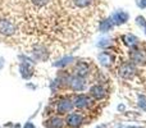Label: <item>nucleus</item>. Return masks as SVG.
<instances>
[{"label": "nucleus", "instance_id": "obj_1", "mask_svg": "<svg viewBox=\"0 0 146 128\" xmlns=\"http://www.w3.org/2000/svg\"><path fill=\"white\" fill-rule=\"evenodd\" d=\"M21 7L26 28L44 33L60 30L64 10L74 8L72 0H21Z\"/></svg>", "mask_w": 146, "mask_h": 128}, {"label": "nucleus", "instance_id": "obj_2", "mask_svg": "<svg viewBox=\"0 0 146 128\" xmlns=\"http://www.w3.org/2000/svg\"><path fill=\"white\" fill-rule=\"evenodd\" d=\"M17 32V25L9 18H0V35L13 36Z\"/></svg>", "mask_w": 146, "mask_h": 128}, {"label": "nucleus", "instance_id": "obj_3", "mask_svg": "<svg viewBox=\"0 0 146 128\" xmlns=\"http://www.w3.org/2000/svg\"><path fill=\"white\" fill-rule=\"evenodd\" d=\"M68 87L73 91H83L86 88V80L80 76H69L68 77Z\"/></svg>", "mask_w": 146, "mask_h": 128}, {"label": "nucleus", "instance_id": "obj_4", "mask_svg": "<svg viewBox=\"0 0 146 128\" xmlns=\"http://www.w3.org/2000/svg\"><path fill=\"white\" fill-rule=\"evenodd\" d=\"M73 108H74V104H73V101L71 99L63 97L56 104V113L63 115V114H67V113H69V111H72Z\"/></svg>", "mask_w": 146, "mask_h": 128}, {"label": "nucleus", "instance_id": "obj_5", "mask_svg": "<svg viewBox=\"0 0 146 128\" xmlns=\"http://www.w3.org/2000/svg\"><path fill=\"white\" fill-rule=\"evenodd\" d=\"M135 73H136V67H135V64L131 63V62L123 63L121 65V68H119V76H121L122 78H126V80L132 78L135 76Z\"/></svg>", "mask_w": 146, "mask_h": 128}, {"label": "nucleus", "instance_id": "obj_6", "mask_svg": "<svg viewBox=\"0 0 146 128\" xmlns=\"http://www.w3.org/2000/svg\"><path fill=\"white\" fill-rule=\"evenodd\" d=\"M129 56H131V60L133 64H137V65H145L146 64V55L142 50L133 49V50L129 53Z\"/></svg>", "mask_w": 146, "mask_h": 128}, {"label": "nucleus", "instance_id": "obj_7", "mask_svg": "<svg viewBox=\"0 0 146 128\" xmlns=\"http://www.w3.org/2000/svg\"><path fill=\"white\" fill-rule=\"evenodd\" d=\"M76 76H80V77L85 78L86 76H88L90 73V64L87 62H77L74 65V69H73Z\"/></svg>", "mask_w": 146, "mask_h": 128}, {"label": "nucleus", "instance_id": "obj_8", "mask_svg": "<svg viewBox=\"0 0 146 128\" xmlns=\"http://www.w3.org/2000/svg\"><path fill=\"white\" fill-rule=\"evenodd\" d=\"M129 15L127 12H124V10H117V12L113 13V15H111V21H113L114 25H124V23L128 21Z\"/></svg>", "mask_w": 146, "mask_h": 128}, {"label": "nucleus", "instance_id": "obj_9", "mask_svg": "<svg viewBox=\"0 0 146 128\" xmlns=\"http://www.w3.org/2000/svg\"><path fill=\"white\" fill-rule=\"evenodd\" d=\"M73 104H74V106L76 108H78V109H86V108L90 106L91 100H90V97H88L87 95H77L74 97Z\"/></svg>", "mask_w": 146, "mask_h": 128}, {"label": "nucleus", "instance_id": "obj_10", "mask_svg": "<svg viewBox=\"0 0 146 128\" xmlns=\"http://www.w3.org/2000/svg\"><path fill=\"white\" fill-rule=\"evenodd\" d=\"M82 122H83V117L78 113H72L67 117V124L72 128L80 127L82 124Z\"/></svg>", "mask_w": 146, "mask_h": 128}, {"label": "nucleus", "instance_id": "obj_11", "mask_svg": "<svg viewBox=\"0 0 146 128\" xmlns=\"http://www.w3.org/2000/svg\"><path fill=\"white\" fill-rule=\"evenodd\" d=\"M44 126L46 128H63L64 126V121L60 117H51L48 121L44 122Z\"/></svg>", "mask_w": 146, "mask_h": 128}, {"label": "nucleus", "instance_id": "obj_12", "mask_svg": "<svg viewBox=\"0 0 146 128\" xmlns=\"http://www.w3.org/2000/svg\"><path fill=\"white\" fill-rule=\"evenodd\" d=\"M19 70H21L22 77L26 78V80H28V78L33 74V67L30 62H22V63H21V67H19Z\"/></svg>", "mask_w": 146, "mask_h": 128}, {"label": "nucleus", "instance_id": "obj_13", "mask_svg": "<svg viewBox=\"0 0 146 128\" xmlns=\"http://www.w3.org/2000/svg\"><path fill=\"white\" fill-rule=\"evenodd\" d=\"M90 95L92 96V97L100 100V99H103L104 96H105V90H104L103 86L95 85V86H92V87L90 88Z\"/></svg>", "mask_w": 146, "mask_h": 128}, {"label": "nucleus", "instance_id": "obj_14", "mask_svg": "<svg viewBox=\"0 0 146 128\" xmlns=\"http://www.w3.org/2000/svg\"><path fill=\"white\" fill-rule=\"evenodd\" d=\"M99 62L101 63V65H104V67H110L111 64H113V55H110L109 53H106V51H103V53L99 54Z\"/></svg>", "mask_w": 146, "mask_h": 128}, {"label": "nucleus", "instance_id": "obj_15", "mask_svg": "<svg viewBox=\"0 0 146 128\" xmlns=\"http://www.w3.org/2000/svg\"><path fill=\"white\" fill-rule=\"evenodd\" d=\"M72 4L76 9L83 10V9H88L94 4V0H72Z\"/></svg>", "mask_w": 146, "mask_h": 128}, {"label": "nucleus", "instance_id": "obj_16", "mask_svg": "<svg viewBox=\"0 0 146 128\" xmlns=\"http://www.w3.org/2000/svg\"><path fill=\"white\" fill-rule=\"evenodd\" d=\"M113 26H114V23H113V21H111V18H109V19H105V21H103V22L100 23V31L101 32H108V31H110L111 28H113Z\"/></svg>", "mask_w": 146, "mask_h": 128}, {"label": "nucleus", "instance_id": "obj_17", "mask_svg": "<svg viewBox=\"0 0 146 128\" xmlns=\"http://www.w3.org/2000/svg\"><path fill=\"white\" fill-rule=\"evenodd\" d=\"M123 41L124 44H126L127 46H129V48H135L137 44V37L133 35H124L123 36Z\"/></svg>", "mask_w": 146, "mask_h": 128}, {"label": "nucleus", "instance_id": "obj_18", "mask_svg": "<svg viewBox=\"0 0 146 128\" xmlns=\"http://www.w3.org/2000/svg\"><path fill=\"white\" fill-rule=\"evenodd\" d=\"M72 60H73V58H72V56H67V58L62 59L60 62H58V63H55V67H64V65H67V64H69V63H71Z\"/></svg>", "mask_w": 146, "mask_h": 128}, {"label": "nucleus", "instance_id": "obj_19", "mask_svg": "<svg viewBox=\"0 0 146 128\" xmlns=\"http://www.w3.org/2000/svg\"><path fill=\"white\" fill-rule=\"evenodd\" d=\"M136 22H137V25H139L140 27L145 31V33H146V21H145V18L141 17V15H139V17L136 18Z\"/></svg>", "mask_w": 146, "mask_h": 128}, {"label": "nucleus", "instance_id": "obj_20", "mask_svg": "<svg viewBox=\"0 0 146 128\" xmlns=\"http://www.w3.org/2000/svg\"><path fill=\"white\" fill-rule=\"evenodd\" d=\"M139 106L142 110H146V99L145 96H139Z\"/></svg>", "mask_w": 146, "mask_h": 128}, {"label": "nucleus", "instance_id": "obj_21", "mask_svg": "<svg viewBox=\"0 0 146 128\" xmlns=\"http://www.w3.org/2000/svg\"><path fill=\"white\" fill-rule=\"evenodd\" d=\"M136 4L139 8L144 9V8H146V0H136Z\"/></svg>", "mask_w": 146, "mask_h": 128}, {"label": "nucleus", "instance_id": "obj_22", "mask_svg": "<svg viewBox=\"0 0 146 128\" xmlns=\"http://www.w3.org/2000/svg\"><path fill=\"white\" fill-rule=\"evenodd\" d=\"M100 48H105V46H108V45H110V40H101L100 42L98 44Z\"/></svg>", "mask_w": 146, "mask_h": 128}, {"label": "nucleus", "instance_id": "obj_23", "mask_svg": "<svg viewBox=\"0 0 146 128\" xmlns=\"http://www.w3.org/2000/svg\"><path fill=\"white\" fill-rule=\"evenodd\" d=\"M23 128H35V124L31 123V122H27V123L25 124V127H23Z\"/></svg>", "mask_w": 146, "mask_h": 128}, {"label": "nucleus", "instance_id": "obj_24", "mask_svg": "<svg viewBox=\"0 0 146 128\" xmlns=\"http://www.w3.org/2000/svg\"><path fill=\"white\" fill-rule=\"evenodd\" d=\"M118 110H124V105H118Z\"/></svg>", "mask_w": 146, "mask_h": 128}, {"label": "nucleus", "instance_id": "obj_25", "mask_svg": "<svg viewBox=\"0 0 146 128\" xmlns=\"http://www.w3.org/2000/svg\"><path fill=\"white\" fill-rule=\"evenodd\" d=\"M127 128H141V127H135V126H132V127H127Z\"/></svg>", "mask_w": 146, "mask_h": 128}, {"label": "nucleus", "instance_id": "obj_26", "mask_svg": "<svg viewBox=\"0 0 146 128\" xmlns=\"http://www.w3.org/2000/svg\"><path fill=\"white\" fill-rule=\"evenodd\" d=\"M96 128H104V127H96Z\"/></svg>", "mask_w": 146, "mask_h": 128}]
</instances>
